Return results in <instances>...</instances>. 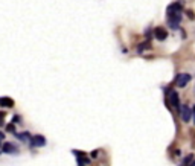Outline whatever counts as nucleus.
I'll list each match as a JSON object with an SVG mask.
<instances>
[{"instance_id":"f03ea898","label":"nucleus","mask_w":195,"mask_h":166,"mask_svg":"<svg viewBox=\"0 0 195 166\" xmlns=\"http://www.w3.org/2000/svg\"><path fill=\"white\" fill-rule=\"evenodd\" d=\"M46 145V139H44V136H34V137H31V146L32 148H40V146H44Z\"/></svg>"},{"instance_id":"39448f33","label":"nucleus","mask_w":195,"mask_h":166,"mask_svg":"<svg viewBox=\"0 0 195 166\" xmlns=\"http://www.w3.org/2000/svg\"><path fill=\"white\" fill-rule=\"evenodd\" d=\"M2 151L6 152V154H16L18 151V148H17V145H14V143H11V142H6V143H3Z\"/></svg>"},{"instance_id":"f257e3e1","label":"nucleus","mask_w":195,"mask_h":166,"mask_svg":"<svg viewBox=\"0 0 195 166\" xmlns=\"http://www.w3.org/2000/svg\"><path fill=\"white\" fill-rule=\"evenodd\" d=\"M189 81H191V75L189 73H180L177 78H175V84H177V87H180V89L186 87Z\"/></svg>"},{"instance_id":"20e7f679","label":"nucleus","mask_w":195,"mask_h":166,"mask_svg":"<svg viewBox=\"0 0 195 166\" xmlns=\"http://www.w3.org/2000/svg\"><path fill=\"white\" fill-rule=\"evenodd\" d=\"M181 8H183L181 2H177V3L169 5L168 9H166V12H168V15H172V14H181Z\"/></svg>"},{"instance_id":"ddd939ff","label":"nucleus","mask_w":195,"mask_h":166,"mask_svg":"<svg viewBox=\"0 0 195 166\" xmlns=\"http://www.w3.org/2000/svg\"><path fill=\"white\" fill-rule=\"evenodd\" d=\"M3 117H5V113H3V111H0V125L3 124Z\"/></svg>"},{"instance_id":"7ed1b4c3","label":"nucleus","mask_w":195,"mask_h":166,"mask_svg":"<svg viewBox=\"0 0 195 166\" xmlns=\"http://www.w3.org/2000/svg\"><path fill=\"white\" fill-rule=\"evenodd\" d=\"M180 20H181V14H172V15H168V24L171 26V29H177L178 24H180Z\"/></svg>"},{"instance_id":"f8f14e48","label":"nucleus","mask_w":195,"mask_h":166,"mask_svg":"<svg viewBox=\"0 0 195 166\" xmlns=\"http://www.w3.org/2000/svg\"><path fill=\"white\" fill-rule=\"evenodd\" d=\"M191 160H192V154H191V155H188V157L184 159V165H188V163H189Z\"/></svg>"},{"instance_id":"423d86ee","label":"nucleus","mask_w":195,"mask_h":166,"mask_svg":"<svg viewBox=\"0 0 195 166\" xmlns=\"http://www.w3.org/2000/svg\"><path fill=\"white\" fill-rule=\"evenodd\" d=\"M180 116H181V119L184 120V122H189L191 120V116H192V110L188 107V105H183V108H180Z\"/></svg>"},{"instance_id":"2eb2a0df","label":"nucleus","mask_w":195,"mask_h":166,"mask_svg":"<svg viewBox=\"0 0 195 166\" xmlns=\"http://www.w3.org/2000/svg\"><path fill=\"white\" fill-rule=\"evenodd\" d=\"M12 122H20V116H14V117H12Z\"/></svg>"},{"instance_id":"9b49d317","label":"nucleus","mask_w":195,"mask_h":166,"mask_svg":"<svg viewBox=\"0 0 195 166\" xmlns=\"http://www.w3.org/2000/svg\"><path fill=\"white\" fill-rule=\"evenodd\" d=\"M20 140H28V139H31V134L28 133V131H24V133H17L16 134Z\"/></svg>"},{"instance_id":"dca6fc26","label":"nucleus","mask_w":195,"mask_h":166,"mask_svg":"<svg viewBox=\"0 0 195 166\" xmlns=\"http://www.w3.org/2000/svg\"><path fill=\"white\" fill-rule=\"evenodd\" d=\"M8 131H14V125H12V124L8 125Z\"/></svg>"},{"instance_id":"1a4fd4ad","label":"nucleus","mask_w":195,"mask_h":166,"mask_svg":"<svg viewBox=\"0 0 195 166\" xmlns=\"http://www.w3.org/2000/svg\"><path fill=\"white\" fill-rule=\"evenodd\" d=\"M0 105L2 107H12L14 105V101L11 98H0Z\"/></svg>"},{"instance_id":"f3484780","label":"nucleus","mask_w":195,"mask_h":166,"mask_svg":"<svg viewBox=\"0 0 195 166\" xmlns=\"http://www.w3.org/2000/svg\"><path fill=\"white\" fill-rule=\"evenodd\" d=\"M3 139H5V133H3V131H0V142H2Z\"/></svg>"},{"instance_id":"4468645a","label":"nucleus","mask_w":195,"mask_h":166,"mask_svg":"<svg viewBox=\"0 0 195 166\" xmlns=\"http://www.w3.org/2000/svg\"><path fill=\"white\" fill-rule=\"evenodd\" d=\"M188 15H189V19H195V15H194L192 11H188Z\"/></svg>"},{"instance_id":"0eeeda50","label":"nucleus","mask_w":195,"mask_h":166,"mask_svg":"<svg viewBox=\"0 0 195 166\" xmlns=\"http://www.w3.org/2000/svg\"><path fill=\"white\" fill-rule=\"evenodd\" d=\"M154 37L157 38L159 41H163V40H166V37H168V32H166L163 28H156V29H154Z\"/></svg>"},{"instance_id":"6e6552de","label":"nucleus","mask_w":195,"mask_h":166,"mask_svg":"<svg viewBox=\"0 0 195 166\" xmlns=\"http://www.w3.org/2000/svg\"><path fill=\"white\" fill-rule=\"evenodd\" d=\"M180 101H178V94H177V92H172L171 93V104L177 108V110H180V104H178Z\"/></svg>"},{"instance_id":"6ab92c4d","label":"nucleus","mask_w":195,"mask_h":166,"mask_svg":"<svg viewBox=\"0 0 195 166\" xmlns=\"http://www.w3.org/2000/svg\"><path fill=\"white\" fill-rule=\"evenodd\" d=\"M194 166H195V162H194Z\"/></svg>"},{"instance_id":"a211bd4d","label":"nucleus","mask_w":195,"mask_h":166,"mask_svg":"<svg viewBox=\"0 0 195 166\" xmlns=\"http://www.w3.org/2000/svg\"><path fill=\"white\" fill-rule=\"evenodd\" d=\"M192 114H194V120H195V108H194V111H192Z\"/></svg>"},{"instance_id":"9d476101","label":"nucleus","mask_w":195,"mask_h":166,"mask_svg":"<svg viewBox=\"0 0 195 166\" xmlns=\"http://www.w3.org/2000/svg\"><path fill=\"white\" fill-rule=\"evenodd\" d=\"M90 163V160L86 157V154L84 155H78V166H87Z\"/></svg>"}]
</instances>
